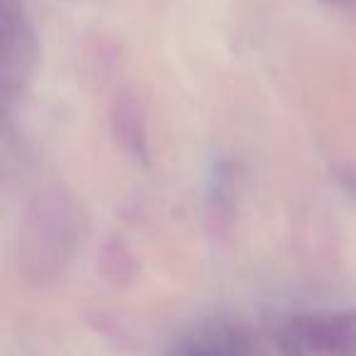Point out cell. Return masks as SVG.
Masks as SVG:
<instances>
[{
	"mask_svg": "<svg viewBox=\"0 0 356 356\" xmlns=\"http://www.w3.org/2000/svg\"><path fill=\"white\" fill-rule=\"evenodd\" d=\"M283 337L293 349L312 356H356V310L296 315Z\"/></svg>",
	"mask_w": 356,
	"mask_h": 356,
	"instance_id": "1",
	"label": "cell"
},
{
	"mask_svg": "<svg viewBox=\"0 0 356 356\" xmlns=\"http://www.w3.org/2000/svg\"><path fill=\"white\" fill-rule=\"evenodd\" d=\"M32 64V32L22 15V6L3 0V88L10 98L17 79L30 74Z\"/></svg>",
	"mask_w": 356,
	"mask_h": 356,
	"instance_id": "2",
	"label": "cell"
},
{
	"mask_svg": "<svg viewBox=\"0 0 356 356\" xmlns=\"http://www.w3.org/2000/svg\"><path fill=\"white\" fill-rule=\"evenodd\" d=\"M171 356H249V337L229 322H205L181 337Z\"/></svg>",
	"mask_w": 356,
	"mask_h": 356,
	"instance_id": "3",
	"label": "cell"
},
{
	"mask_svg": "<svg viewBox=\"0 0 356 356\" xmlns=\"http://www.w3.org/2000/svg\"><path fill=\"white\" fill-rule=\"evenodd\" d=\"M325 6H332V8H344V10H351L356 8V0H320Z\"/></svg>",
	"mask_w": 356,
	"mask_h": 356,
	"instance_id": "4",
	"label": "cell"
}]
</instances>
